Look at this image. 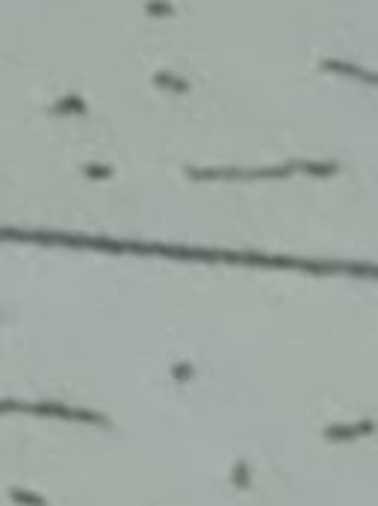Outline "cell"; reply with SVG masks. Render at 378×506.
<instances>
[{"label": "cell", "instance_id": "2", "mask_svg": "<svg viewBox=\"0 0 378 506\" xmlns=\"http://www.w3.org/2000/svg\"><path fill=\"white\" fill-rule=\"evenodd\" d=\"M174 373H177V376H192V367H186V364H177V367H174Z\"/></svg>", "mask_w": 378, "mask_h": 506}, {"label": "cell", "instance_id": "1", "mask_svg": "<svg viewBox=\"0 0 378 506\" xmlns=\"http://www.w3.org/2000/svg\"><path fill=\"white\" fill-rule=\"evenodd\" d=\"M157 80H160V83H169V86H174V89H180V92H183V89H186V83H183V80H174V77H172V74H160V77H157Z\"/></svg>", "mask_w": 378, "mask_h": 506}]
</instances>
